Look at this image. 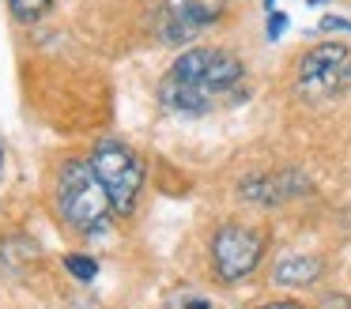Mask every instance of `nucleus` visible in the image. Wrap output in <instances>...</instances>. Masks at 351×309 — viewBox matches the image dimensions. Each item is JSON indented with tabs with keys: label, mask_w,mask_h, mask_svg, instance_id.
I'll return each instance as SVG.
<instances>
[{
	"label": "nucleus",
	"mask_w": 351,
	"mask_h": 309,
	"mask_svg": "<svg viewBox=\"0 0 351 309\" xmlns=\"http://www.w3.org/2000/svg\"><path fill=\"white\" fill-rule=\"evenodd\" d=\"M57 211L80 234H99L106 226L114 203L91 162H64L61 181H57Z\"/></svg>",
	"instance_id": "1"
},
{
	"label": "nucleus",
	"mask_w": 351,
	"mask_h": 309,
	"mask_svg": "<svg viewBox=\"0 0 351 309\" xmlns=\"http://www.w3.org/2000/svg\"><path fill=\"white\" fill-rule=\"evenodd\" d=\"M167 75L178 83H185V87H197L200 95H208L212 102H219L227 90H234L238 83L245 79V68H242V60L227 49H185Z\"/></svg>",
	"instance_id": "2"
},
{
	"label": "nucleus",
	"mask_w": 351,
	"mask_h": 309,
	"mask_svg": "<svg viewBox=\"0 0 351 309\" xmlns=\"http://www.w3.org/2000/svg\"><path fill=\"white\" fill-rule=\"evenodd\" d=\"M91 166L99 173V181L106 185L114 211L117 215H129L136 196H140V185H144V170H140L136 155L121 140H102L91 151Z\"/></svg>",
	"instance_id": "3"
},
{
	"label": "nucleus",
	"mask_w": 351,
	"mask_h": 309,
	"mask_svg": "<svg viewBox=\"0 0 351 309\" xmlns=\"http://www.w3.org/2000/svg\"><path fill=\"white\" fill-rule=\"evenodd\" d=\"M261 253H265V238L242 223H223L212 238V264L223 283L245 279L261 264Z\"/></svg>",
	"instance_id": "4"
},
{
	"label": "nucleus",
	"mask_w": 351,
	"mask_h": 309,
	"mask_svg": "<svg viewBox=\"0 0 351 309\" xmlns=\"http://www.w3.org/2000/svg\"><path fill=\"white\" fill-rule=\"evenodd\" d=\"M298 87L310 95H340L351 90V49L340 42L313 45L298 60Z\"/></svg>",
	"instance_id": "5"
},
{
	"label": "nucleus",
	"mask_w": 351,
	"mask_h": 309,
	"mask_svg": "<svg viewBox=\"0 0 351 309\" xmlns=\"http://www.w3.org/2000/svg\"><path fill=\"white\" fill-rule=\"evenodd\" d=\"M227 0H162V15H159V30L162 42L178 45L197 38L204 27H212L223 15Z\"/></svg>",
	"instance_id": "6"
},
{
	"label": "nucleus",
	"mask_w": 351,
	"mask_h": 309,
	"mask_svg": "<svg viewBox=\"0 0 351 309\" xmlns=\"http://www.w3.org/2000/svg\"><path fill=\"white\" fill-rule=\"evenodd\" d=\"M306 177L295 170L287 173H265V177H245L242 181V196L253 203H280V200H291V196L306 193Z\"/></svg>",
	"instance_id": "7"
},
{
	"label": "nucleus",
	"mask_w": 351,
	"mask_h": 309,
	"mask_svg": "<svg viewBox=\"0 0 351 309\" xmlns=\"http://www.w3.org/2000/svg\"><path fill=\"white\" fill-rule=\"evenodd\" d=\"M317 275H321L317 256H283V260L276 264V271H272V279L280 286H310Z\"/></svg>",
	"instance_id": "8"
},
{
	"label": "nucleus",
	"mask_w": 351,
	"mask_h": 309,
	"mask_svg": "<svg viewBox=\"0 0 351 309\" xmlns=\"http://www.w3.org/2000/svg\"><path fill=\"white\" fill-rule=\"evenodd\" d=\"M64 268H69L80 283H91V279L99 275V264H95L91 256H84V253H69L64 256Z\"/></svg>",
	"instance_id": "9"
},
{
	"label": "nucleus",
	"mask_w": 351,
	"mask_h": 309,
	"mask_svg": "<svg viewBox=\"0 0 351 309\" xmlns=\"http://www.w3.org/2000/svg\"><path fill=\"white\" fill-rule=\"evenodd\" d=\"M8 4H12V15L19 23H34L49 12V0H8Z\"/></svg>",
	"instance_id": "10"
},
{
	"label": "nucleus",
	"mask_w": 351,
	"mask_h": 309,
	"mask_svg": "<svg viewBox=\"0 0 351 309\" xmlns=\"http://www.w3.org/2000/svg\"><path fill=\"white\" fill-rule=\"evenodd\" d=\"M283 27H287V15H283V12L268 15V38H280V34H283Z\"/></svg>",
	"instance_id": "11"
},
{
	"label": "nucleus",
	"mask_w": 351,
	"mask_h": 309,
	"mask_svg": "<svg viewBox=\"0 0 351 309\" xmlns=\"http://www.w3.org/2000/svg\"><path fill=\"white\" fill-rule=\"evenodd\" d=\"M317 30H348V34H351V19H336V15H325Z\"/></svg>",
	"instance_id": "12"
},
{
	"label": "nucleus",
	"mask_w": 351,
	"mask_h": 309,
	"mask_svg": "<svg viewBox=\"0 0 351 309\" xmlns=\"http://www.w3.org/2000/svg\"><path fill=\"white\" fill-rule=\"evenodd\" d=\"M261 309H302V306H295V301H268V306H261Z\"/></svg>",
	"instance_id": "13"
},
{
	"label": "nucleus",
	"mask_w": 351,
	"mask_h": 309,
	"mask_svg": "<svg viewBox=\"0 0 351 309\" xmlns=\"http://www.w3.org/2000/svg\"><path fill=\"white\" fill-rule=\"evenodd\" d=\"M185 309H212V306H208V301H200V298H197V301H189V306H185Z\"/></svg>",
	"instance_id": "14"
},
{
	"label": "nucleus",
	"mask_w": 351,
	"mask_h": 309,
	"mask_svg": "<svg viewBox=\"0 0 351 309\" xmlns=\"http://www.w3.org/2000/svg\"><path fill=\"white\" fill-rule=\"evenodd\" d=\"M0 170H4V143H0Z\"/></svg>",
	"instance_id": "15"
}]
</instances>
